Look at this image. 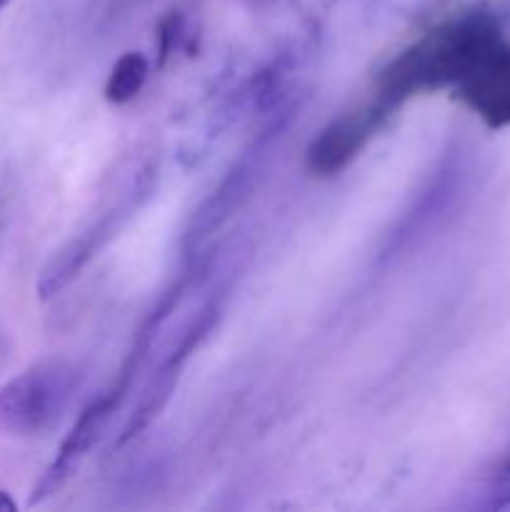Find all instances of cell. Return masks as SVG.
Segmentation results:
<instances>
[{
	"label": "cell",
	"mask_w": 510,
	"mask_h": 512,
	"mask_svg": "<svg viewBox=\"0 0 510 512\" xmlns=\"http://www.w3.org/2000/svg\"><path fill=\"white\" fill-rule=\"evenodd\" d=\"M503 38V25L488 10H470L438 25L380 73L375 103L390 110L415 93L458 85Z\"/></svg>",
	"instance_id": "1"
},
{
	"label": "cell",
	"mask_w": 510,
	"mask_h": 512,
	"mask_svg": "<svg viewBox=\"0 0 510 512\" xmlns=\"http://www.w3.org/2000/svg\"><path fill=\"white\" fill-rule=\"evenodd\" d=\"M78 388L68 360L48 358L30 365L0 388V433L38 435L58 423Z\"/></svg>",
	"instance_id": "2"
},
{
	"label": "cell",
	"mask_w": 510,
	"mask_h": 512,
	"mask_svg": "<svg viewBox=\"0 0 510 512\" xmlns=\"http://www.w3.org/2000/svg\"><path fill=\"white\" fill-rule=\"evenodd\" d=\"M120 395H123V388L110 390V393L95 398L88 408L80 410L78 420H75L70 433L65 435L63 443H60L53 463L48 465L43 478H40L38 485L33 488L30 505H38L43 503V500L53 498L55 493H60V490L70 483V478L78 473V468L83 465V460L88 458L90 450L95 448V443L103 438V430L105 425H108V420L113 418L115 408H118Z\"/></svg>",
	"instance_id": "3"
},
{
	"label": "cell",
	"mask_w": 510,
	"mask_h": 512,
	"mask_svg": "<svg viewBox=\"0 0 510 512\" xmlns=\"http://www.w3.org/2000/svg\"><path fill=\"white\" fill-rule=\"evenodd\" d=\"M458 98L488 128L510 125V40L503 38L458 85Z\"/></svg>",
	"instance_id": "4"
},
{
	"label": "cell",
	"mask_w": 510,
	"mask_h": 512,
	"mask_svg": "<svg viewBox=\"0 0 510 512\" xmlns=\"http://www.w3.org/2000/svg\"><path fill=\"white\" fill-rule=\"evenodd\" d=\"M385 113L388 110L373 103L370 108L353 110V113L335 120L330 128L323 130V135L310 148V165H313V170L330 175L343 168L363 148L365 140L375 133Z\"/></svg>",
	"instance_id": "5"
},
{
	"label": "cell",
	"mask_w": 510,
	"mask_h": 512,
	"mask_svg": "<svg viewBox=\"0 0 510 512\" xmlns=\"http://www.w3.org/2000/svg\"><path fill=\"white\" fill-rule=\"evenodd\" d=\"M145 78H148V60L140 53H125L110 70L105 95L113 103H128L140 93Z\"/></svg>",
	"instance_id": "6"
},
{
	"label": "cell",
	"mask_w": 510,
	"mask_h": 512,
	"mask_svg": "<svg viewBox=\"0 0 510 512\" xmlns=\"http://www.w3.org/2000/svg\"><path fill=\"white\" fill-rule=\"evenodd\" d=\"M490 510H510V480L505 483V488L495 495L493 500L488 503Z\"/></svg>",
	"instance_id": "7"
},
{
	"label": "cell",
	"mask_w": 510,
	"mask_h": 512,
	"mask_svg": "<svg viewBox=\"0 0 510 512\" xmlns=\"http://www.w3.org/2000/svg\"><path fill=\"white\" fill-rule=\"evenodd\" d=\"M493 478L500 480V483H508V480H510V453H505L503 460H500V463L495 465Z\"/></svg>",
	"instance_id": "8"
},
{
	"label": "cell",
	"mask_w": 510,
	"mask_h": 512,
	"mask_svg": "<svg viewBox=\"0 0 510 512\" xmlns=\"http://www.w3.org/2000/svg\"><path fill=\"white\" fill-rule=\"evenodd\" d=\"M18 505H15V500L10 498L8 490H0V512H13Z\"/></svg>",
	"instance_id": "9"
},
{
	"label": "cell",
	"mask_w": 510,
	"mask_h": 512,
	"mask_svg": "<svg viewBox=\"0 0 510 512\" xmlns=\"http://www.w3.org/2000/svg\"><path fill=\"white\" fill-rule=\"evenodd\" d=\"M8 3H10V0H0V10H3Z\"/></svg>",
	"instance_id": "10"
}]
</instances>
